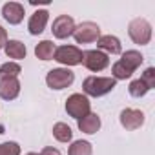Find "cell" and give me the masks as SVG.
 <instances>
[{"label":"cell","mask_w":155,"mask_h":155,"mask_svg":"<svg viewBox=\"0 0 155 155\" xmlns=\"http://www.w3.org/2000/svg\"><path fill=\"white\" fill-rule=\"evenodd\" d=\"M6 42H8V31H6L2 26H0V49L6 46Z\"/></svg>","instance_id":"obj_26"},{"label":"cell","mask_w":155,"mask_h":155,"mask_svg":"<svg viewBox=\"0 0 155 155\" xmlns=\"http://www.w3.org/2000/svg\"><path fill=\"white\" fill-rule=\"evenodd\" d=\"M111 75H113L115 81H126V79H130V77L133 75V71H131L130 68H126L120 60H117V62L111 66Z\"/></svg>","instance_id":"obj_21"},{"label":"cell","mask_w":155,"mask_h":155,"mask_svg":"<svg viewBox=\"0 0 155 155\" xmlns=\"http://www.w3.org/2000/svg\"><path fill=\"white\" fill-rule=\"evenodd\" d=\"M82 64L90 71H102L110 66V57L101 49H88L82 51Z\"/></svg>","instance_id":"obj_7"},{"label":"cell","mask_w":155,"mask_h":155,"mask_svg":"<svg viewBox=\"0 0 155 155\" xmlns=\"http://www.w3.org/2000/svg\"><path fill=\"white\" fill-rule=\"evenodd\" d=\"M73 81H75V73L68 68H55L46 75V84L51 90H66L73 84Z\"/></svg>","instance_id":"obj_4"},{"label":"cell","mask_w":155,"mask_h":155,"mask_svg":"<svg viewBox=\"0 0 155 155\" xmlns=\"http://www.w3.org/2000/svg\"><path fill=\"white\" fill-rule=\"evenodd\" d=\"M53 60H57L62 66H79L82 64V49H79L77 46H58L55 48V55Z\"/></svg>","instance_id":"obj_6"},{"label":"cell","mask_w":155,"mask_h":155,"mask_svg":"<svg viewBox=\"0 0 155 155\" xmlns=\"http://www.w3.org/2000/svg\"><path fill=\"white\" fill-rule=\"evenodd\" d=\"M51 31H53V37L55 38L64 40V38H68V37L73 35V31H75V20L69 15H58L53 20Z\"/></svg>","instance_id":"obj_9"},{"label":"cell","mask_w":155,"mask_h":155,"mask_svg":"<svg viewBox=\"0 0 155 155\" xmlns=\"http://www.w3.org/2000/svg\"><path fill=\"white\" fill-rule=\"evenodd\" d=\"M140 81H142L150 90H153V88H155V68H146V71H144L142 77H140Z\"/></svg>","instance_id":"obj_24"},{"label":"cell","mask_w":155,"mask_h":155,"mask_svg":"<svg viewBox=\"0 0 155 155\" xmlns=\"http://www.w3.org/2000/svg\"><path fill=\"white\" fill-rule=\"evenodd\" d=\"M97 49L104 51L106 55H120L122 53V44L115 35H101V38L97 40Z\"/></svg>","instance_id":"obj_12"},{"label":"cell","mask_w":155,"mask_h":155,"mask_svg":"<svg viewBox=\"0 0 155 155\" xmlns=\"http://www.w3.org/2000/svg\"><path fill=\"white\" fill-rule=\"evenodd\" d=\"M26 155H38V153H33V151H29V153H26Z\"/></svg>","instance_id":"obj_27"},{"label":"cell","mask_w":155,"mask_h":155,"mask_svg":"<svg viewBox=\"0 0 155 155\" xmlns=\"http://www.w3.org/2000/svg\"><path fill=\"white\" fill-rule=\"evenodd\" d=\"M20 93V81L18 79H0V99L15 101Z\"/></svg>","instance_id":"obj_13"},{"label":"cell","mask_w":155,"mask_h":155,"mask_svg":"<svg viewBox=\"0 0 155 155\" xmlns=\"http://www.w3.org/2000/svg\"><path fill=\"white\" fill-rule=\"evenodd\" d=\"M66 111L69 117L81 120L88 113H91V102L84 93H73L66 99Z\"/></svg>","instance_id":"obj_2"},{"label":"cell","mask_w":155,"mask_h":155,"mask_svg":"<svg viewBox=\"0 0 155 155\" xmlns=\"http://www.w3.org/2000/svg\"><path fill=\"white\" fill-rule=\"evenodd\" d=\"M38 155H62V153H60L57 148H51V146H48V148H44V150H42Z\"/></svg>","instance_id":"obj_25"},{"label":"cell","mask_w":155,"mask_h":155,"mask_svg":"<svg viewBox=\"0 0 155 155\" xmlns=\"http://www.w3.org/2000/svg\"><path fill=\"white\" fill-rule=\"evenodd\" d=\"M53 137L58 142H69L73 139V131H71V128L66 122H57L53 126Z\"/></svg>","instance_id":"obj_18"},{"label":"cell","mask_w":155,"mask_h":155,"mask_svg":"<svg viewBox=\"0 0 155 155\" xmlns=\"http://www.w3.org/2000/svg\"><path fill=\"white\" fill-rule=\"evenodd\" d=\"M119 120H120V126H122L124 130L133 131V130H139V128L144 124L146 117H144V113H142L140 110L124 108V110L120 111V115H119Z\"/></svg>","instance_id":"obj_8"},{"label":"cell","mask_w":155,"mask_h":155,"mask_svg":"<svg viewBox=\"0 0 155 155\" xmlns=\"http://www.w3.org/2000/svg\"><path fill=\"white\" fill-rule=\"evenodd\" d=\"M35 55L40 60H51L55 55V44L51 40H40L35 46Z\"/></svg>","instance_id":"obj_17"},{"label":"cell","mask_w":155,"mask_h":155,"mask_svg":"<svg viewBox=\"0 0 155 155\" xmlns=\"http://www.w3.org/2000/svg\"><path fill=\"white\" fill-rule=\"evenodd\" d=\"M120 62L135 73V69H137V68H140V64L144 62V57H142V53H140V51H137V49H128V51H124V53H122Z\"/></svg>","instance_id":"obj_16"},{"label":"cell","mask_w":155,"mask_h":155,"mask_svg":"<svg viewBox=\"0 0 155 155\" xmlns=\"http://www.w3.org/2000/svg\"><path fill=\"white\" fill-rule=\"evenodd\" d=\"M48 20H49V13L46 9H38L35 11L31 17H29V22H28V29L31 35H40L46 26H48Z\"/></svg>","instance_id":"obj_11"},{"label":"cell","mask_w":155,"mask_h":155,"mask_svg":"<svg viewBox=\"0 0 155 155\" xmlns=\"http://www.w3.org/2000/svg\"><path fill=\"white\" fill-rule=\"evenodd\" d=\"M128 35H130V38L135 44L146 46L151 40V24L146 18H140V17L139 18H133L130 22V26H128Z\"/></svg>","instance_id":"obj_3"},{"label":"cell","mask_w":155,"mask_h":155,"mask_svg":"<svg viewBox=\"0 0 155 155\" xmlns=\"http://www.w3.org/2000/svg\"><path fill=\"white\" fill-rule=\"evenodd\" d=\"M2 17L11 26H17L24 20V6L18 2H6L2 6Z\"/></svg>","instance_id":"obj_10"},{"label":"cell","mask_w":155,"mask_h":155,"mask_svg":"<svg viewBox=\"0 0 155 155\" xmlns=\"http://www.w3.org/2000/svg\"><path fill=\"white\" fill-rule=\"evenodd\" d=\"M22 68L18 62H6L0 66V79H18Z\"/></svg>","instance_id":"obj_19"},{"label":"cell","mask_w":155,"mask_h":155,"mask_svg":"<svg viewBox=\"0 0 155 155\" xmlns=\"http://www.w3.org/2000/svg\"><path fill=\"white\" fill-rule=\"evenodd\" d=\"M79 130L82 131V133H88V135H93V133H97L99 130H101V117L97 115V113H88L86 117H82L81 120H79Z\"/></svg>","instance_id":"obj_14"},{"label":"cell","mask_w":155,"mask_h":155,"mask_svg":"<svg viewBox=\"0 0 155 155\" xmlns=\"http://www.w3.org/2000/svg\"><path fill=\"white\" fill-rule=\"evenodd\" d=\"M0 155H20V146L15 140H8L0 144Z\"/></svg>","instance_id":"obj_23"},{"label":"cell","mask_w":155,"mask_h":155,"mask_svg":"<svg viewBox=\"0 0 155 155\" xmlns=\"http://www.w3.org/2000/svg\"><path fill=\"white\" fill-rule=\"evenodd\" d=\"M93 153V146H91V142H88V140H75L71 146H69V150H68V155H91Z\"/></svg>","instance_id":"obj_20"},{"label":"cell","mask_w":155,"mask_h":155,"mask_svg":"<svg viewBox=\"0 0 155 155\" xmlns=\"http://www.w3.org/2000/svg\"><path fill=\"white\" fill-rule=\"evenodd\" d=\"M128 91H130V95H131V97L140 99V97H144V95L150 91V88H148V86H146L140 79H137V81H131V82H130Z\"/></svg>","instance_id":"obj_22"},{"label":"cell","mask_w":155,"mask_h":155,"mask_svg":"<svg viewBox=\"0 0 155 155\" xmlns=\"http://www.w3.org/2000/svg\"><path fill=\"white\" fill-rule=\"evenodd\" d=\"M71 37L75 38L77 44H91V42H97L101 38V28H99V24L88 20V22L75 26V31Z\"/></svg>","instance_id":"obj_5"},{"label":"cell","mask_w":155,"mask_h":155,"mask_svg":"<svg viewBox=\"0 0 155 155\" xmlns=\"http://www.w3.org/2000/svg\"><path fill=\"white\" fill-rule=\"evenodd\" d=\"M4 49H6L8 58H13V60H22V58H26V53H28L26 44L20 40H8Z\"/></svg>","instance_id":"obj_15"},{"label":"cell","mask_w":155,"mask_h":155,"mask_svg":"<svg viewBox=\"0 0 155 155\" xmlns=\"http://www.w3.org/2000/svg\"><path fill=\"white\" fill-rule=\"evenodd\" d=\"M117 86V81L113 77H88L82 82V91L86 97H104L110 91H113V88Z\"/></svg>","instance_id":"obj_1"}]
</instances>
